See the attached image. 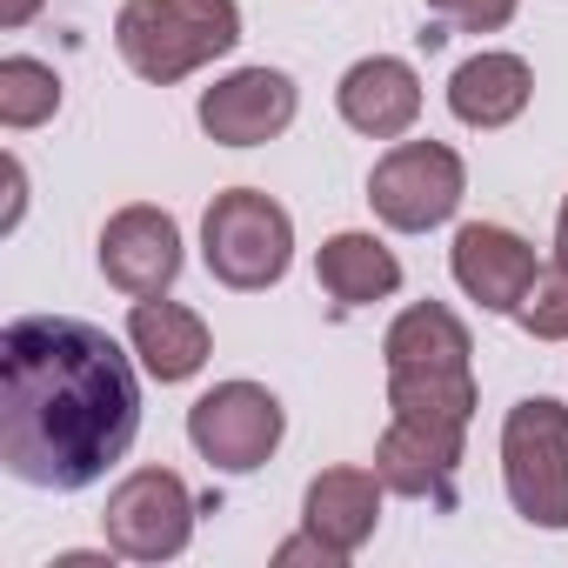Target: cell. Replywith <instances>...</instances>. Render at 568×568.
Segmentation results:
<instances>
[{
	"mask_svg": "<svg viewBox=\"0 0 568 568\" xmlns=\"http://www.w3.org/2000/svg\"><path fill=\"white\" fill-rule=\"evenodd\" d=\"M141 435V382L121 342L81 315L0 328V462L28 488L74 495Z\"/></svg>",
	"mask_w": 568,
	"mask_h": 568,
	"instance_id": "1",
	"label": "cell"
},
{
	"mask_svg": "<svg viewBox=\"0 0 568 568\" xmlns=\"http://www.w3.org/2000/svg\"><path fill=\"white\" fill-rule=\"evenodd\" d=\"M114 48L141 81L174 88L241 48V8L234 0H128L114 14Z\"/></svg>",
	"mask_w": 568,
	"mask_h": 568,
	"instance_id": "2",
	"label": "cell"
},
{
	"mask_svg": "<svg viewBox=\"0 0 568 568\" xmlns=\"http://www.w3.org/2000/svg\"><path fill=\"white\" fill-rule=\"evenodd\" d=\"M201 261H207V274L221 281V288H234V295L274 288V281L288 274V261H295V221H288V207H281L274 194H261V187L214 194L207 214H201Z\"/></svg>",
	"mask_w": 568,
	"mask_h": 568,
	"instance_id": "3",
	"label": "cell"
},
{
	"mask_svg": "<svg viewBox=\"0 0 568 568\" xmlns=\"http://www.w3.org/2000/svg\"><path fill=\"white\" fill-rule=\"evenodd\" d=\"M501 488L528 528H568V408L528 395L501 422Z\"/></svg>",
	"mask_w": 568,
	"mask_h": 568,
	"instance_id": "4",
	"label": "cell"
},
{
	"mask_svg": "<svg viewBox=\"0 0 568 568\" xmlns=\"http://www.w3.org/2000/svg\"><path fill=\"white\" fill-rule=\"evenodd\" d=\"M468 194V168L448 141H395L375 174H368V207L395 234H428L442 227Z\"/></svg>",
	"mask_w": 568,
	"mask_h": 568,
	"instance_id": "5",
	"label": "cell"
},
{
	"mask_svg": "<svg viewBox=\"0 0 568 568\" xmlns=\"http://www.w3.org/2000/svg\"><path fill=\"white\" fill-rule=\"evenodd\" d=\"M194 488L174 475V468H134L108 508H101V535L114 555L128 561H174L187 541H194Z\"/></svg>",
	"mask_w": 568,
	"mask_h": 568,
	"instance_id": "6",
	"label": "cell"
},
{
	"mask_svg": "<svg viewBox=\"0 0 568 568\" xmlns=\"http://www.w3.org/2000/svg\"><path fill=\"white\" fill-rule=\"evenodd\" d=\"M281 435H288V408L261 382H221L187 408V442L221 475H254L281 448Z\"/></svg>",
	"mask_w": 568,
	"mask_h": 568,
	"instance_id": "7",
	"label": "cell"
},
{
	"mask_svg": "<svg viewBox=\"0 0 568 568\" xmlns=\"http://www.w3.org/2000/svg\"><path fill=\"white\" fill-rule=\"evenodd\" d=\"M101 274L114 281L121 295L148 302V295H168L181 281V227L168 207H121L108 227H101Z\"/></svg>",
	"mask_w": 568,
	"mask_h": 568,
	"instance_id": "8",
	"label": "cell"
},
{
	"mask_svg": "<svg viewBox=\"0 0 568 568\" xmlns=\"http://www.w3.org/2000/svg\"><path fill=\"white\" fill-rule=\"evenodd\" d=\"M295 108H302V94L281 68H241L201 94V128L221 148H261L295 128Z\"/></svg>",
	"mask_w": 568,
	"mask_h": 568,
	"instance_id": "9",
	"label": "cell"
},
{
	"mask_svg": "<svg viewBox=\"0 0 568 568\" xmlns=\"http://www.w3.org/2000/svg\"><path fill=\"white\" fill-rule=\"evenodd\" d=\"M448 267H455V288L468 302H481L488 315H515L535 288V247L515 234V227H495V221H468L448 247Z\"/></svg>",
	"mask_w": 568,
	"mask_h": 568,
	"instance_id": "10",
	"label": "cell"
},
{
	"mask_svg": "<svg viewBox=\"0 0 568 568\" xmlns=\"http://www.w3.org/2000/svg\"><path fill=\"white\" fill-rule=\"evenodd\" d=\"M335 108L355 134L368 141H402L415 121H422V74L402 61V54H368L342 74L335 88Z\"/></svg>",
	"mask_w": 568,
	"mask_h": 568,
	"instance_id": "11",
	"label": "cell"
},
{
	"mask_svg": "<svg viewBox=\"0 0 568 568\" xmlns=\"http://www.w3.org/2000/svg\"><path fill=\"white\" fill-rule=\"evenodd\" d=\"M455 468H462V435H435L415 422H388L375 442V475L388 495L455 508Z\"/></svg>",
	"mask_w": 568,
	"mask_h": 568,
	"instance_id": "12",
	"label": "cell"
},
{
	"mask_svg": "<svg viewBox=\"0 0 568 568\" xmlns=\"http://www.w3.org/2000/svg\"><path fill=\"white\" fill-rule=\"evenodd\" d=\"M128 348H134V355H141V368L168 388V382H187V375H201V368H207L214 335H207V322H201L194 308L148 295V302H134V308H128Z\"/></svg>",
	"mask_w": 568,
	"mask_h": 568,
	"instance_id": "13",
	"label": "cell"
},
{
	"mask_svg": "<svg viewBox=\"0 0 568 568\" xmlns=\"http://www.w3.org/2000/svg\"><path fill=\"white\" fill-rule=\"evenodd\" d=\"M382 475L375 468H328V475H315L308 481V495H302V528H315L328 548H342V555H355L368 535H375V521H382Z\"/></svg>",
	"mask_w": 568,
	"mask_h": 568,
	"instance_id": "14",
	"label": "cell"
},
{
	"mask_svg": "<svg viewBox=\"0 0 568 568\" xmlns=\"http://www.w3.org/2000/svg\"><path fill=\"white\" fill-rule=\"evenodd\" d=\"M528 94H535V74H528L521 54L481 48L448 74V108H455L462 128H508V121H521Z\"/></svg>",
	"mask_w": 568,
	"mask_h": 568,
	"instance_id": "15",
	"label": "cell"
},
{
	"mask_svg": "<svg viewBox=\"0 0 568 568\" xmlns=\"http://www.w3.org/2000/svg\"><path fill=\"white\" fill-rule=\"evenodd\" d=\"M315 281L335 308H368V302H388L402 288V261L375 241V234H328L322 254H315Z\"/></svg>",
	"mask_w": 568,
	"mask_h": 568,
	"instance_id": "16",
	"label": "cell"
},
{
	"mask_svg": "<svg viewBox=\"0 0 568 568\" xmlns=\"http://www.w3.org/2000/svg\"><path fill=\"white\" fill-rule=\"evenodd\" d=\"M388 408L395 422L468 435L475 422V368H388Z\"/></svg>",
	"mask_w": 568,
	"mask_h": 568,
	"instance_id": "17",
	"label": "cell"
},
{
	"mask_svg": "<svg viewBox=\"0 0 568 568\" xmlns=\"http://www.w3.org/2000/svg\"><path fill=\"white\" fill-rule=\"evenodd\" d=\"M475 342H468V322L442 302H415L388 322L382 335V362L388 368H468Z\"/></svg>",
	"mask_w": 568,
	"mask_h": 568,
	"instance_id": "18",
	"label": "cell"
},
{
	"mask_svg": "<svg viewBox=\"0 0 568 568\" xmlns=\"http://www.w3.org/2000/svg\"><path fill=\"white\" fill-rule=\"evenodd\" d=\"M54 114H61V74L48 61H34V54L0 61V128L28 134V128H41Z\"/></svg>",
	"mask_w": 568,
	"mask_h": 568,
	"instance_id": "19",
	"label": "cell"
},
{
	"mask_svg": "<svg viewBox=\"0 0 568 568\" xmlns=\"http://www.w3.org/2000/svg\"><path fill=\"white\" fill-rule=\"evenodd\" d=\"M515 315L535 342H568V267L561 261H555V274H535V288Z\"/></svg>",
	"mask_w": 568,
	"mask_h": 568,
	"instance_id": "20",
	"label": "cell"
},
{
	"mask_svg": "<svg viewBox=\"0 0 568 568\" xmlns=\"http://www.w3.org/2000/svg\"><path fill=\"white\" fill-rule=\"evenodd\" d=\"M422 8H428V21H442V28L495 34V28H508V21H515L521 0H422Z\"/></svg>",
	"mask_w": 568,
	"mask_h": 568,
	"instance_id": "21",
	"label": "cell"
},
{
	"mask_svg": "<svg viewBox=\"0 0 568 568\" xmlns=\"http://www.w3.org/2000/svg\"><path fill=\"white\" fill-rule=\"evenodd\" d=\"M274 561H281V568H295V561H322V568H342L348 555H342V548H328L315 528H302V535H288V541L274 548Z\"/></svg>",
	"mask_w": 568,
	"mask_h": 568,
	"instance_id": "22",
	"label": "cell"
},
{
	"mask_svg": "<svg viewBox=\"0 0 568 568\" xmlns=\"http://www.w3.org/2000/svg\"><path fill=\"white\" fill-rule=\"evenodd\" d=\"M34 14H41V0H0V28H8V34H14V28H28Z\"/></svg>",
	"mask_w": 568,
	"mask_h": 568,
	"instance_id": "23",
	"label": "cell"
},
{
	"mask_svg": "<svg viewBox=\"0 0 568 568\" xmlns=\"http://www.w3.org/2000/svg\"><path fill=\"white\" fill-rule=\"evenodd\" d=\"M555 261L568 267V201H561V214H555Z\"/></svg>",
	"mask_w": 568,
	"mask_h": 568,
	"instance_id": "24",
	"label": "cell"
}]
</instances>
